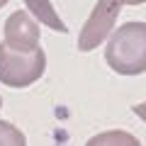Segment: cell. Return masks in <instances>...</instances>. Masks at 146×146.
I'll return each mask as SVG.
<instances>
[{
    "mask_svg": "<svg viewBox=\"0 0 146 146\" xmlns=\"http://www.w3.org/2000/svg\"><path fill=\"white\" fill-rule=\"evenodd\" d=\"M0 107H3V98H0Z\"/></svg>",
    "mask_w": 146,
    "mask_h": 146,
    "instance_id": "obj_11",
    "label": "cell"
},
{
    "mask_svg": "<svg viewBox=\"0 0 146 146\" xmlns=\"http://www.w3.org/2000/svg\"><path fill=\"white\" fill-rule=\"evenodd\" d=\"M110 68L119 76H139L146 71V22H127L112 34L105 49Z\"/></svg>",
    "mask_w": 146,
    "mask_h": 146,
    "instance_id": "obj_1",
    "label": "cell"
},
{
    "mask_svg": "<svg viewBox=\"0 0 146 146\" xmlns=\"http://www.w3.org/2000/svg\"><path fill=\"white\" fill-rule=\"evenodd\" d=\"M25 5L34 12V17L42 22V25L51 27V29H56V32H68V27L63 25V20L56 15L51 0H25Z\"/></svg>",
    "mask_w": 146,
    "mask_h": 146,
    "instance_id": "obj_5",
    "label": "cell"
},
{
    "mask_svg": "<svg viewBox=\"0 0 146 146\" xmlns=\"http://www.w3.org/2000/svg\"><path fill=\"white\" fill-rule=\"evenodd\" d=\"M25 144H27V139L17 127L0 119V146H25Z\"/></svg>",
    "mask_w": 146,
    "mask_h": 146,
    "instance_id": "obj_7",
    "label": "cell"
},
{
    "mask_svg": "<svg viewBox=\"0 0 146 146\" xmlns=\"http://www.w3.org/2000/svg\"><path fill=\"white\" fill-rule=\"evenodd\" d=\"M119 5H141V3H146V0H117Z\"/></svg>",
    "mask_w": 146,
    "mask_h": 146,
    "instance_id": "obj_9",
    "label": "cell"
},
{
    "mask_svg": "<svg viewBox=\"0 0 146 146\" xmlns=\"http://www.w3.org/2000/svg\"><path fill=\"white\" fill-rule=\"evenodd\" d=\"M134 115H136V117H141V119L146 122V102H139V105H134Z\"/></svg>",
    "mask_w": 146,
    "mask_h": 146,
    "instance_id": "obj_8",
    "label": "cell"
},
{
    "mask_svg": "<svg viewBox=\"0 0 146 146\" xmlns=\"http://www.w3.org/2000/svg\"><path fill=\"white\" fill-rule=\"evenodd\" d=\"M3 5H7V0H0V7H3Z\"/></svg>",
    "mask_w": 146,
    "mask_h": 146,
    "instance_id": "obj_10",
    "label": "cell"
},
{
    "mask_svg": "<svg viewBox=\"0 0 146 146\" xmlns=\"http://www.w3.org/2000/svg\"><path fill=\"white\" fill-rule=\"evenodd\" d=\"M119 7L122 5L117 0H98L93 15L88 17V22L80 29V36H78V49L80 51H93V49H98L107 39L117 15H119Z\"/></svg>",
    "mask_w": 146,
    "mask_h": 146,
    "instance_id": "obj_3",
    "label": "cell"
},
{
    "mask_svg": "<svg viewBox=\"0 0 146 146\" xmlns=\"http://www.w3.org/2000/svg\"><path fill=\"white\" fill-rule=\"evenodd\" d=\"M46 54L34 46L32 51L12 49L10 44H0V83L10 88H27L44 76Z\"/></svg>",
    "mask_w": 146,
    "mask_h": 146,
    "instance_id": "obj_2",
    "label": "cell"
},
{
    "mask_svg": "<svg viewBox=\"0 0 146 146\" xmlns=\"http://www.w3.org/2000/svg\"><path fill=\"white\" fill-rule=\"evenodd\" d=\"M112 144H124V146H139V141L127 131H107V134H98L88 141V146H112Z\"/></svg>",
    "mask_w": 146,
    "mask_h": 146,
    "instance_id": "obj_6",
    "label": "cell"
},
{
    "mask_svg": "<svg viewBox=\"0 0 146 146\" xmlns=\"http://www.w3.org/2000/svg\"><path fill=\"white\" fill-rule=\"evenodd\" d=\"M36 42H39V25L25 10L12 12L5 20V44H10L12 49L32 51Z\"/></svg>",
    "mask_w": 146,
    "mask_h": 146,
    "instance_id": "obj_4",
    "label": "cell"
}]
</instances>
